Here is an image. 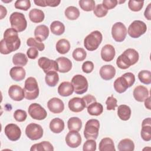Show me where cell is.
Listing matches in <instances>:
<instances>
[{"mask_svg":"<svg viewBox=\"0 0 151 151\" xmlns=\"http://www.w3.org/2000/svg\"><path fill=\"white\" fill-rule=\"evenodd\" d=\"M71 84L74 92L77 94H84L87 91L88 87V81L87 78L81 74L74 76L71 79Z\"/></svg>","mask_w":151,"mask_h":151,"instance_id":"8","label":"cell"},{"mask_svg":"<svg viewBox=\"0 0 151 151\" xmlns=\"http://www.w3.org/2000/svg\"><path fill=\"white\" fill-rule=\"evenodd\" d=\"M147 30L146 24L140 20H135L129 25L127 30L128 34L133 38H137L144 34Z\"/></svg>","mask_w":151,"mask_h":151,"instance_id":"7","label":"cell"},{"mask_svg":"<svg viewBox=\"0 0 151 151\" xmlns=\"http://www.w3.org/2000/svg\"><path fill=\"white\" fill-rule=\"evenodd\" d=\"M34 2L37 5L41 7L49 6L51 7L57 6L61 2L60 0H34Z\"/></svg>","mask_w":151,"mask_h":151,"instance_id":"40","label":"cell"},{"mask_svg":"<svg viewBox=\"0 0 151 151\" xmlns=\"http://www.w3.org/2000/svg\"><path fill=\"white\" fill-rule=\"evenodd\" d=\"M21 45V40L18 32L14 28L6 29L4 34V38L0 42V52L2 54H8L17 50Z\"/></svg>","mask_w":151,"mask_h":151,"instance_id":"1","label":"cell"},{"mask_svg":"<svg viewBox=\"0 0 151 151\" xmlns=\"http://www.w3.org/2000/svg\"><path fill=\"white\" fill-rule=\"evenodd\" d=\"M38 64L44 72L47 74L51 71H58V64L55 60H50L47 57H41L38 60Z\"/></svg>","mask_w":151,"mask_h":151,"instance_id":"12","label":"cell"},{"mask_svg":"<svg viewBox=\"0 0 151 151\" xmlns=\"http://www.w3.org/2000/svg\"><path fill=\"white\" fill-rule=\"evenodd\" d=\"M78 4L80 8L85 11H91L95 8V1L93 0H80Z\"/></svg>","mask_w":151,"mask_h":151,"instance_id":"43","label":"cell"},{"mask_svg":"<svg viewBox=\"0 0 151 151\" xmlns=\"http://www.w3.org/2000/svg\"><path fill=\"white\" fill-rule=\"evenodd\" d=\"M64 14L66 18L70 20H76L80 16L79 9L74 6L67 7L65 9Z\"/></svg>","mask_w":151,"mask_h":151,"instance_id":"39","label":"cell"},{"mask_svg":"<svg viewBox=\"0 0 151 151\" xmlns=\"http://www.w3.org/2000/svg\"><path fill=\"white\" fill-rule=\"evenodd\" d=\"M27 44L29 47L35 48L40 51H43L45 48L44 44L39 41L35 38H29L27 41Z\"/></svg>","mask_w":151,"mask_h":151,"instance_id":"41","label":"cell"},{"mask_svg":"<svg viewBox=\"0 0 151 151\" xmlns=\"http://www.w3.org/2000/svg\"><path fill=\"white\" fill-rule=\"evenodd\" d=\"M65 140L66 144L70 147H78L81 143V137L80 133L76 131H70L66 135Z\"/></svg>","mask_w":151,"mask_h":151,"instance_id":"14","label":"cell"},{"mask_svg":"<svg viewBox=\"0 0 151 151\" xmlns=\"http://www.w3.org/2000/svg\"><path fill=\"white\" fill-rule=\"evenodd\" d=\"M67 126L70 131L78 132L82 127V122L80 118L73 117L70 118L68 120Z\"/></svg>","mask_w":151,"mask_h":151,"instance_id":"33","label":"cell"},{"mask_svg":"<svg viewBox=\"0 0 151 151\" xmlns=\"http://www.w3.org/2000/svg\"><path fill=\"white\" fill-rule=\"evenodd\" d=\"M45 80L50 87H55L59 81V76L57 71H51L46 74Z\"/></svg>","mask_w":151,"mask_h":151,"instance_id":"36","label":"cell"},{"mask_svg":"<svg viewBox=\"0 0 151 151\" xmlns=\"http://www.w3.org/2000/svg\"><path fill=\"white\" fill-rule=\"evenodd\" d=\"M58 64V71L63 73H67L71 70L72 68V63L68 58L61 57L55 60Z\"/></svg>","mask_w":151,"mask_h":151,"instance_id":"22","label":"cell"},{"mask_svg":"<svg viewBox=\"0 0 151 151\" xmlns=\"http://www.w3.org/2000/svg\"><path fill=\"white\" fill-rule=\"evenodd\" d=\"M82 99L85 103L86 107H87L90 104L96 101V99L94 97V96H93L91 94H87V95L83 97Z\"/></svg>","mask_w":151,"mask_h":151,"instance_id":"55","label":"cell"},{"mask_svg":"<svg viewBox=\"0 0 151 151\" xmlns=\"http://www.w3.org/2000/svg\"><path fill=\"white\" fill-rule=\"evenodd\" d=\"M123 77L125 78V79L127 80L129 85V87H130L132 85H133L134 81H135V76L132 73H126L122 75Z\"/></svg>","mask_w":151,"mask_h":151,"instance_id":"52","label":"cell"},{"mask_svg":"<svg viewBox=\"0 0 151 151\" xmlns=\"http://www.w3.org/2000/svg\"><path fill=\"white\" fill-rule=\"evenodd\" d=\"M31 7V2L29 0H17L15 2V8L24 11H27Z\"/></svg>","mask_w":151,"mask_h":151,"instance_id":"47","label":"cell"},{"mask_svg":"<svg viewBox=\"0 0 151 151\" xmlns=\"http://www.w3.org/2000/svg\"><path fill=\"white\" fill-rule=\"evenodd\" d=\"M56 50L60 54H64L67 53L70 49V44L66 39H60L56 43Z\"/></svg>","mask_w":151,"mask_h":151,"instance_id":"32","label":"cell"},{"mask_svg":"<svg viewBox=\"0 0 151 151\" xmlns=\"http://www.w3.org/2000/svg\"><path fill=\"white\" fill-rule=\"evenodd\" d=\"M31 151H42V150H54V147L52 144L48 141H43L33 145L31 149Z\"/></svg>","mask_w":151,"mask_h":151,"instance_id":"31","label":"cell"},{"mask_svg":"<svg viewBox=\"0 0 151 151\" xmlns=\"http://www.w3.org/2000/svg\"><path fill=\"white\" fill-rule=\"evenodd\" d=\"M28 62V58L25 54L21 52L15 54L12 57V63L14 65L22 67L25 66Z\"/></svg>","mask_w":151,"mask_h":151,"instance_id":"38","label":"cell"},{"mask_svg":"<svg viewBox=\"0 0 151 151\" xmlns=\"http://www.w3.org/2000/svg\"><path fill=\"white\" fill-rule=\"evenodd\" d=\"M8 94L10 98L15 101H21L25 97L24 89L18 85H12L8 90Z\"/></svg>","mask_w":151,"mask_h":151,"instance_id":"16","label":"cell"},{"mask_svg":"<svg viewBox=\"0 0 151 151\" xmlns=\"http://www.w3.org/2000/svg\"><path fill=\"white\" fill-rule=\"evenodd\" d=\"M117 99L116 98H114L113 96L109 97L106 101V104L107 106V110H114L115 108L117 106Z\"/></svg>","mask_w":151,"mask_h":151,"instance_id":"50","label":"cell"},{"mask_svg":"<svg viewBox=\"0 0 151 151\" xmlns=\"http://www.w3.org/2000/svg\"><path fill=\"white\" fill-rule=\"evenodd\" d=\"M24 91L25 98L29 100L36 99L39 95V87L36 79L29 77L25 81Z\"/></svg>","mask_w":151,"mask_h":151,"instance_id":"3","label":"cell"},{"mask_svg":"<svg viewBox=\"0 0 151 151\" xmlns=\"http://www.w3.org/2000/svg\"><path fill=\"white\" fill-rule=\"evenodd\" d=\"M114 88L116 92L123 93L129 88V85L127 80L122 76L116 79L113 84Z\"/></svg>","mask_w":151,"mask_h":151,"instance_id":"26","label":"cell"},{"mask_svg":"<svg viewBox=\"0 0 151 151\" xmlns=\"http://www.w3.org/2000/svg\"><path fill=\"white\" fill-rule=\"evenodd\" d=\"M127 28L121 22H117L113 24L111 28V35L113 39L117 42H122L127 35Z\"/></svg>","mask_w":151,"mask_h":151,"instance_id":"9","label":"cell"},{"mask_svg":"<svg viewBox=\"0 0 151 151\" xmlns=\"http://www.w3.org/2000/svg\"><path fill=\"white\" fill-rule=\"evenodd\" d=\"M117 3V0H104L102 4L107 10H109L116 7Z\"/></svg>","mask_w":151,"mask_h":151,"instance_id":"53","label":"cell"},{"mask_svg":"<svg viewBox=\"0 0 151 151\" xmlns=\"http://www.w3.org/2000/svg\"><path fill=\"white\" fill-rule=\"evenodd\" d=\"M34 35L37 40L42 42L48 38L49 35V29L45 25H40L35 28Z\"/></svg>","mask_w":151,"mask_h":151,"instance_id":"23","label":"cell"},{"mask_svg":"<svg viewBox=\"0 0 151 151\" xmlns=\"http://www.w3.org/2000/svg\"><path fill=\"white\" fill-rule=\"evenodd\" d=\"M100 128L99 121L97 119H90L86 124L84 130V136L86 139H97Z\"/></svg>","mask_w":151,"mask_h":151,"instance_id":"6","label":"cell"},{"mask_svg":"<svg viewBox=\"0 0 151 151\" xmlns=\"http://www.w3.org/2000/svg\"><path fill=\"white\" fill-rule=\"evenodd\" d=\"M117 115L121 120L123 121L128 120L131 116V109L130 107L125 104L120 105L117 109Z\"/></svg>","mask_w":151,"mask_h":151,"instance_id":"30","label":"cell"},{"mask_svg":"<svg viewBox=\"0 0 151 151\" xmlns=\"http://www.w3.org/2000/svg\"><path fill=\"white\" fill-rule=\"evenodd\" d=\"M116 54L114 47L110 44L103 46L101 50V57L104 61L109 62L113 60Z\"/></svg>","mask_w":151,"mask_h":151,"instance_id":"19","label":"cell"},{"mask_svg":"<svg viewBox=\"0 0 151 151\" xmlns=\"http://www.w3.org/2000/svg\"><path fill=\"white\" fill-rule=\"evenodd\" d=\"M50 129L54 133H60L64 129V122L60 118H54L50 123Z\"/></svg>","mask_w":151,"mask_h":151,"instance_id":"27","label":"cell"},{"mask_svg":"<svg viewBox=\"0 0 151 151\" xmlns=\"http://www.w3.org/2000/svg\"><path fill=\"white\" fill-rule=\"evenodd\" d=\"M73 57L77 61H82L86 58L87 53L84 49L82 48H77L73 52Z\"/></svg>","mask_w":151,"mask_h":151,"instance_id":"44","label":"cell"},{"mask_svg":"<svg viewBox=\"0 0 151 151\" xmlns=\"http://www.w3.org/2000/svg\"><path fill=\"white\" fill-rule=\"evenodd\" d=\"M68 108L74 113H78L83 111L86 107V104L82 98L74 97L70 99L68 103Z\"/></svg>","mask_w":151,"mask_h":151,"instance_id":"17","label":"cell"},{"mask_svg":"<svg viewBox=\"0 0 151 151\" xmlns=\"http://www.w3.org/2000/svg\"><path fill=\"white\" fill-rule=\"evenodd\" d=\"M119 151H133L134 149V144L130 139H124L121 140L117 146Z\"/></svg>","mask_w":151,"mask_h":151,"instance_id":"34","label":"cell"},{"mask_svg":"<svg viewBox=\"0 0 151 151\" xmlns=\"http://www.w3.org/2000/svg\"><path fill=\"white\" fill-rule=\"evenodd\" d=\"M29 18L32 22L40 23L44 21L45 15L42 10L37 8H34L29 11Z\"/></svg>","mask_w":151,"mask_h":151,"instance_id":"28","label":"cell"},{"mask_svg":"<svg viewBox=\"0 0 151 151\" xmlns=\"http://www.w3.org/2000/svg\"><path fill=\"white\" fill-rule=\"evenodd\" d=\"M27 114L25 110L21 109H18L15 111L14 113V117L15 120L19 122H22L27 119Z\"/></svg>","mask_w":151,"mask_h":151,"instance_id":"48","label":"cell"},{"mask_svg":"<svg viewBox=\"0 0 151 151\" xmlns=\"http://www.w3.org/2000/svg\"><path fill=\"white\" fill-rule=\"evenodd\" d=\"M25 134L29 139L37 140L42 137L43 129L40 124L32 123L26 127Z\"/></svg>","mask_w":151,"mask_h":151,"instance_id":"10","label":"cell"},{"mask_svg":"<svg viewBox=\"0 0 151 151\" xmlns=\"http://www.w3.org/2000/svg\"><path fill=\"white\" fill-rule=\"evenodd\" d=\"M151 4L150 3L146 7L145 12H144V15L145 17V18L148 19V20H150L151 19Z\"/></svg>","mask_w":151,"mask_h":151,"instance_id":"56","label":"cell"},{"mask_svg":"<svg viewBox=\"0 0 151 151\" xmlns=\"http://www.w3.org/2000/svg\"><path fill=\"white\" fill-rule=\"evenodd\" d=\"M100 151H115L114 145L113 140L109 137H104L99 143Z\"/></svg>","mask_w":151,"mask_h":151,"instance_id":"29","label":"cell"},{"mask_svg":"<svg viewBox=\"0 0 151 151\" xmlns=\"http://www.w3.org/2000/svg\"><path fill=\"white\" fill-rule=\"evenodd\" d=\"M138 78L143 84H150L151 83V72L149 70L140 71L138 74Z\"/></svg>","mask_w":151,"mask_h":151,"instance_id":"42","label":"cell"},{"mask_svg":"<svg viewBox=\"0 0 151 151\" xmlns=\"http://www.w3.org/2000/svg\"><path fill=\"white\" fill-rule=\"evenodd\" d=\"M139 58V55L136 50L133 48H128L117 57L116 64L119 68L125 70L135 64L138 61Z\"/></svg>","mask_w":151,"mask_h":151,"instance_id":"2","label":"cell"},{"mask_svg":"<svg viewBox=\"0 0 151 151\" xmlns=\"http://www.w3.org/2000/svg\"><path fill=\"white\" fill-rule=\"evenodd\" d=\"M74 88L71 83L68 81L62 82L58 87V94L63 97H67L73 94Z\"/></svg>","mask_w":151,"mask_h":151,"instance_id":"24","label":"cell"},{"mask_svg":"<svg viewBox=\"0 0 151 151\" xmlns=\"http://www.w3.org/2000/svg\"><path fill=\"white\" fill-rule=\"evenodd\" d=\"M47 107L49 110L52 113L58 114L64 110V104L61 99L57 97H53L48 100Z\"/></svg>","mask_w":151,"mask_h":151,"instance_id":"15","label":"cell"},{"mask_svg":"<svg viewBox=\"0 0 151 151\" xmlns=\"http://www.w3.org/2000/svg\"><path fill=\"white\" fill-rule=\"evenodd\" d=\"M94 69V64L90 61H86L82 65V70L85 73H90Z\"/></svg>","mask_w":151,"mask_h":151,"instance_id":"51","label":"cell"},{"mask_svg":"<svg viewBox=\"0 0 151 151\" xmlns=\"http://www.w3.org/2000/svg\"><path fill=\"white\" fill-rule=\"evenodd\" d=\"M11 27L17 32H22L27 27V22L25 15L21 12H12L9 17Z\"/></svg>","mask_w":151,"mask_h":151,"instance_id":"5","label":"cell"},{"mask_svg":"<svg viewBox=\"0 0 151 151\" xmlns=\"http://www.w3.org/2000/svg\"><path fill=\"white\" fill-rule=\"evenodd\" d=\"M102 40L101 33L99 31H94L84 38V45L88 51H93L98 48Z\"/></svg>","mask_w":151,"mask_h":151,"instance_id":"4","label":"cell"},{"mask_svg":"<svg viewBox=\"0 0 151 151\" xmlns=\"http://www.w3.org/2000/svg\"><path fill=\"white\" fill-rule=\"evenodd\" d=\"M93 12L96 17L101 18L105 17L107 15L108 10L102 4H99L94 8Z\"/></svg>","mask_w":151,"mask_h":151,"instance_id":"46","label":"cell"},{"mask_svg":"<svg viewBox=\"0 0 151 151\" xmlns=\"http://www.w3.org/2000/svg\"><path fill=\"white\" fill-rule=\"evenodd\" d=\"M143 4H144L143 1L130 0L128 2L129 8L132 11H134V12H137L140 11L143 6Z\"/></svg>","mask_w":151,"mask_h":151,"instance_id":"45","label":"cell"},{"mask_svg":"<svg viewBox=\"0 0 151 151\" xmlns=\"http://www.w3.org/2000/svg\"><path fill=\"white\" fill-rule=\"evenodd\" d=\"M87 112L91 116H99L103 111V105L97 101L90 104L87 107Z\"/></svg>","mask_w":151,"mask_h":151,"instance_id":"35","label":"cell"},{"mask_svg":"<svg viewBox=\"0 0 151 151\" xmlns=\"http://www.w3.org/2000/svg\"><path fill=\"white\" fill-rule=\"evenodd\" d=\"M25 71L24 68L19 66H15L12 67L9 71V75L15 81H19L25 77Z\"/></svg>","mask_w":151,"mask_h":151,"instance_id":"25","label":"cell"},{"mask_svg":"<svg viewBox=\"0 0 151 151\" xmlns=\"http://www.w3.org/2000/svg\"><path fill=\"white\" fill-rule=\"evenodd\" d=\"M133 94L134 99L136 101L143 102L149 96V91L145 86H138L134 88Z\"/></svg>","mask_w":151,"mask_h":151,"instance_id":"20","label":"cell"},{"mask_svg":"<svg viewBox=\"0 0 151 151\" xmlns=\"http://www.w3.org/2000/svg\"><path fill=\"white\" fill-rule=\"evenodd\" d=\"M27 54L29 58L34 60V59L37 58V57H38V51L37 49L33 48V47H30L28 49V50L27 51Z\"/></svg>","mask_w":151,"mask_h":151,"instance_id":"54","label":"cell"},{"mask_svg":"<svg viewBox=\"0 0 151 151\" xmlns=\"http://www.w3.org/2000/svg\"><path fill=\"white\" fill-rule=\"evenodd\" d=\"M144 101H145V106L146 107V109L150 110L151 107H150V96H148L147 98Z\"/></svg>","mask_w":151,"mask_h":151,"instance_id":"58","label":"cell"},{"mask_svg":"<svg viewBox=\"0 0 151 151\" xmlns=\"http://www.w3.org/2000/svg\"><path fill=\"white\" fill-rule=\"evenodd\" d=\"M28 114L34 119L42 120L46 118L47 113L46 110L38 103H32L29 105L28 109Z\"/></svg>","mask_w":151,"mask_h":151,"instance_id":"11","label":"cell"},{"mask_svg":"<svg viewBox=\"0 0 151 151\" xmlns=\"http://www.w3.org/2000/svg\"><path fill=\"white\" fill-rule=\"evenodd\" d=\"M50 29L52 34L60 35L65 31L64 25L59 21H54L50 25Z\"/></svg>","mask_w":151,"mask_h":151,"instance_id":"37","label":"cell"},{"mask_svg":"<svg viewBox=\"0 0 151 151\" xmlns=\"http://www.w3.org/2000/svg\"><path fill=\"white\" fill-rule=\"evenodd\" d=\"M140 135L145 141L149 142L151 140V119L150 117L143 120Z\"/></svg>","mask_w":151,"mask_h":151,"instance_id":"18","label":"cell"},{"mask_svg":"<svg viewBox=\"0 0 151 151\" xmlns=\"http://www.w3.org/2000/svg\"><path fill=\"white\" fill-rule=\"evenodd\" d=\"M100 76L104 80L112 79L116 74V69L111 65H104L100 69Z\"/></svg>","mask_w":151,"mask_h":151,"instance_id":"21","label":"cell"},{"mask_svg":"<svg viewBox=\"0 0 151 151\" xmlns=\"http://www.w3.org/2000/svg\"><path fill=\"white\" fill-rule=\"evenodd\" d=\"M97 144L95 140L87 139L83 145V150L84 151H95L96 150Z\"/></svg>","mask_w":151,"mask_h":151,"instance_id":"49","label":"cell"},{"mask_svg":"<svg viewBox=\"0 0 151 151\" xmlns=\"http://www.w3.org/2000/svg\"><path fill=\"white\" fill-rule=\"evenodd\" d=\"M0 12H1V19H3L7 14V11L5 7L2 5H0Z\"/></svg>","mask_w":151,"mask_h":151,"instance_id":"57","label":"cell"},{"mask_svg":"<svg viewBox=\"0 0 151 151\" xmlns=\"http://www.w3.org/2000/svg\"><path fill=\"white\" fill-rule=\"evenodd\" d=\"M4 132L8 139L11 141L18 140L21 135L20 128L15 124L10 123L5 127Z\"/></svg>","mask_w":151,"mask_h":151,"instance_id":"13","label":"cell"}]
</instances>
